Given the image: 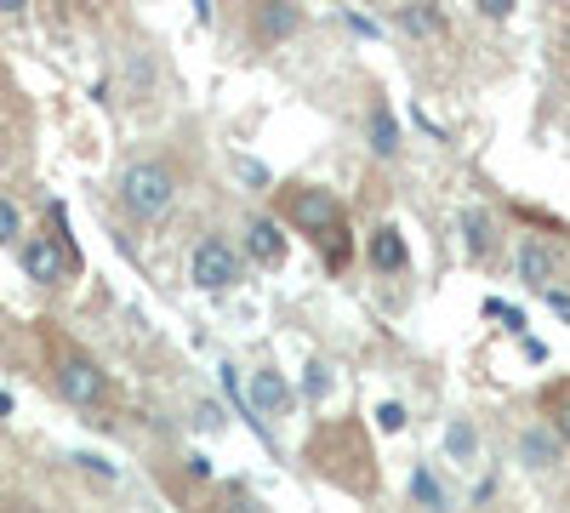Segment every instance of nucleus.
<instances>
[{
  "mask_svg": "<svg viewBox=\"0 0 570 513\" xmlns=\"http://www.w3.org/2000/svg\"><path fill=\"white\" fill-rule=\"evenodd\" d=\"M0 98H7V69H0Z\"/></svg>",
  "mask_w": 570,
  "mask_h": 513,
  "instance_id": "obj_30",
  "label": "nucleus"
},
{
  "mask_svg": "<svg viewBox=\"0 0 570 513\" xmlns=\"http://www.w3.org/2000/svg\"><path fill=\"white\" fill-rule=\"evenodd\" d=\"M171 200H177V177H171V166H160V160H131V166L120 171V206H126L137 223L166 217Z\"/></svg>",
  "mask_w": 570,
  "mask_h": 513,
  "instance_id": "obj_2",
  "label": "nucleus"
},
{
  "mask_svg": "<svg viewBox=\"0 0 570 513\" xmlns=\"http://www.w3.org/2000/svg\"><path fill=\"white\" fill-rule=\"evenodd\" d=\"M195 18H200V23H212V0H195Z\"/></svg>",
  "mask_w": 570,
  "mask_h": 513,
  "instance_id": "obj_29",
  "label": "nucleus"
},
{
  "mask_svg": "<svg viewBox=\"0 0 570 513\" xmlns=\"http://www.w3.org/2000/svg\"><path fill=\"white\" fill-rule=\"evenodd\" d=\"M542 411H548V423H553V434L570 445V383H559V388H548V399H542Z\"/></svg>",
  "mask_w": 570,
  "mask_h": 513,
  "instance_id": "obj_15",
  "label": "nucleus"
},
{
  "mask_svg": "<svg viewBox=\"0 0 570 513\" xmlns=\"http://www.w3.org/2000/svg\"><path fill=\"white\" fill-rule=\"evenodd\" d=\"M376 428L400 434V428H405V405H400V399H383V405H376Z\"/></svg>",
  "mask_w": 570,
  "mask_h": 513,
  "instance_id": "obj_19",
  "label": "nucleus"
},
{
  "mask_svg": "<svg viewBox=\"0 0 570 513\" xmlns=\"http://www.w3.org/2000/svg\"><path fill=\"white\" fill-rule=\"evenodd\" d=\"M29 12V0H0V18H23Z\"/></svg>",
  "mask_w": 570,
  "mask_h": 513,
  "instance_id": "obj_27",
  "label": "nucleus"
},
{
  "mask_svg": "<svg viewBox=\"0 0 570 513\" xmlns=\"http://www.w3.org/2000/svg\"><path fill=\"white\" fill-rule=\"evenodd\" d=\"M445 451H451L456 462H473V451H480V434H473L468 416H456V423L445 428Z\"/></svg>",
  "mask_w": 570,
  "mask_h": 513,
  "instance_id": "obj_16",
  "label": "nucleus"
},
{
  "mask_svg": "<svg viewBox=\"0 0 570 513\" xmlns=\"http://www.w3.org/2000/svg\"><path fill=\"white\" fill-rule=\"evenodd\" d=\"M400 29L411 34V40H445V7H440V0H400Z\"/></svg>",
  "mask_w": 570,
  "mask_h": 513,
  "instance_id": "obj_8",
  "label": "nucleus"
},
{
  "mask_svg": "<svg viewBox=\"0 0 570 513\" xmlns=\"http://www.w3.org/2000/svg\"><path fill=\"white\" fill-rule=\"evenodd\" d=\"M485 314H497V319H508V325H513V332H525V314H519V308H508V303H497V297L485 303Z\"/></svg>",
  "mask_w": 570,
  "mask_h": 513,
  "instance_id": "obj_20",
  "label": "nucleus"
},
{
  "mask_svg": "<svg viewBox=\"0 0 570 513\" xmlns=\"http://www.w3.org/2000/svg\"><path fill=\"white\" fill-rule=\"evenodd\" d=\"M285 217H292V228H303L308 240L325 246V263H331V268H343L348 246H343V206H337V195L303 182V189L285 195Z\"/></svg>",
  "mask_w": 570,
  "mask_h": 513,
  "instance_id": "obj_1",
  "label": "nucleus"
},
{
  "mask_svg": "<svg viewBox=\"0 0 570 513\" xmlns=\"http://www.w3.org/2000/svg\"><path fill=\"white\" fill-rule=\"evenodd\" d=\"M559 456H564V440L553 434V423H531L525 434H519V462L537 474H553L559 468Z\"/></svg>",
  "mask_w": 570,
  "mask_h": 513,
  "instance_id": "obj_7",
  "label": "nucleus"
},
{
  "mask_svg": "<svg viewBox=\"0 0 570 513\" xmlns=\"http://www.w3.org/2000/svg\"><path fill=\"white\" fill-rule=\"evenodd\" d=\"M480 12L502 23V18H513V0H480Z\"/></svg>",
  "mask_w": 570,
  "mask_h": 513,
  "instance_id": "obj_23",
  "label": "nucleus"
},
{
  "mask_svg": "<svg viewBox=\"0 0 570 513\" xmlns=\"http://www.w3.org/2000/svg\"><path fill=\"white\" fill-rule=\"evenodd\" d=\"M325 388H331V377H325V365H308V394H314V399H320V394H325Z\"/></svg>",
  "mask_w": 570,
  "mask_h": 513,
  "instance_id": "obj_24",
  "label": "nucleus"
},
{
  "mask_svg": "<svg viewBox=\"0 0 570 513\" xmlns=\"http://www.w3.org/2000/svg\"><path fill=\"white\" fill-rule=\"evenodd\" d=\"M519 279L525 286H548L553 279V251L542 240H519Z\"/></svg>",
  "mask_w": 570,
  "mask_h": 513,
  "instance_id": "obj_13",
  "label": "nucleus"
},
{
  "mask_svg": "<svg viewBox=\"0 0 570 513\" xmlns=\"http://www.w3.org/2000/svg\"><path fill=\"white\" fill-rule=\"evenodd\" d=\"M303 29V7L297 0H252V34L257 40H292Z\"/></svg>",
  "mask_w": 570,
  "mask_h": 513,
  "instance_id": "obj_6",
  "label": "nucleus"
},
{
  "mask_svg": "<svg viewBox=\"0 0 570 513\" xmlns=\"http://www.w3.org/2000/svg\"><path fill=\"white\" fill-rule=\"evenodd\" d=\"M548 303H553V314H559V319H570V297H564V292H548Z\"/></svg>",
  "mask_w": 570,
  "mask_h": 513,
  "instance_id": "obj_28",
  "label": "nucleus"
},
{
  "mask_svg": "<svg viewBox=\"0 0 570 513\" xmlns=\"http://www.w3.org/2000/svg\"><path fill=\"white\" fill-rule=\"evenodd\" d=\"M405 263H411L405 235H400L394 223H376V228H371V268H376V274H405Z\"/></svg>",
  "mask_w": 570,
  "mask_h": 513,
  "instance_id": "obj_9",
  "label": "nucleus"
},
{
  "mask_svg": "<svg viewBox=\"0 0 570 513\" xmlns=\"http://www.w3.org/2000/svg\"><path fill=\"white\" fill-rule=\"evenodd\" d=\"M18 235H23V211H18V200L0 195V246H12Z\"/></svg>",
  "mask_w": 570,
  "mask_h": 513,
  "instance_id": "obj_18",
  "label": "nucleus"
},
{
  "mask_svg": "<svg viewBox=\"0 0 570 513\" xmlns=\"http://www.w3.org/2000/svg\"><path fill=\"white\" fill-rule=\"evenodd\" d=\"M0 155H7V149H0Z\"/></svg>",
  "mask_w": 570,
  "mask_h": 513,
  "instance_id": "obj_31",
  "label": "nucleus"
},
{
  "mask_svg": "<svg viewBox=\"0 0 570 513\" xmlns=\"http://www.w3.org/2000/svg\"><path fill=\"white\" fill-rule=\"evenodd\" d=\"M195 423H200V428H217V423H223V411H217V405H200V411H195Z\"/></svg>",
  "mask_w": 570,
  "mask_h": 513,
  "instance_id": "obj_25",
  "label": "nucleus"
},
{
  "mask_svg": "<svg viewBox=\"0 0 570 513\" xmlns=\"http://www.w3.org/2000/svg\"><path fill=\"white\" fill-rule=\"evenodd\" d=\"M456 228H462L468 257H491V246H497V223H491V211H485V206H462Z\"/></svg>",
  "mask_w": 570,
  "mask_h": 513,
  "instance_id": "obj_11",
  "label": "nucleus"
},
{
  "mask_svg": "<svg viewBox=\"0 0 570 513\" xmlns=\"http://www.w3.org/2000/svg\"><path fill=\"white\" fill-rule=\"evenodd\" d=\"M246 251H252L263 268H279V263H285V235H279L274 217H252V223H246Z\"/></svg>",
  "mask_w": 570,
  "mask_h": 513,
  "instance_id": "obj_10",
  "label": "nucleus"
},
{
  "mask_svg": "<svg viewBox=\"0 0 570 513\" xmlns=\"http://www.w3.org/2000/svg\"><path fill=\"white\" fill-rule=\"evenodd\" d=\"M75 462H80V468H86V474H98V480H115V468H109V462H104V456H91V451H80Z\"/></svg>",
  "mask_w": 570,
  "mask_h": 513,
  "instance_id": "obj_21",
  "label": "nucleus"
},
{
  "mask_svg": "<svg viewBox=\"0 0 570 513\" xmlns=\"http://www.w3.org/2000/svg\"><path fill=\"white\" fill-rule=\"evenodd\" d=\"M52 383H58V394H63L69 405H80V411H91V405L109 399V371L91 359V354H80V348H63V354H58Z\"/></svg>",
  "mask_w": 570,
  "mask_h": 513,
  "instance_id": "obj_3",
  "label": "nucleus"
},
{
  "mask_svg": "<svg viewBox=\"0 0 570 513\" xmlns=\"http://www.w3.org/2000/svg\"><path fill=\"white\" fill-rule=\"evenodd\" d=\"M371 155H383V160L400 155V120H394V109H371Z\"/></svg>",
  "mask_w": 570,
  "mask_h": 513,
  "instance_id": "obj_14",
  "label": "nucleus"
},
{
  "mask_svg": "<svg viewBox=\"0 0 570 513\" xmlns=\"http://www.w3.org/2000/svg\"><path fill=\"white\" fill-rule=\"evenodd\" d=\"M18 263H23V274L35 279V286H63L69 274H80V251L63 246L58 235H29L18 246Z\"/></svg>",
  "mask_w": 570,
  "mask_h": 513,
  "instance_id": "obj_4",
  "label": "nucleus"
},
{
  "mask_svg": "<svg viewBox=\"0 0 570 513\" xmlns=\"http://www.w3.org/2000/svg\"><path fill=\"white\" fill-rule=\"evenodd\" d=\"M411 496H416L422 507H445V485H440L434 474H428V468H416V474H411Z\"/></svg>",
  "mask_w": 570,
  "mask_h": 513,
  "instance_id": "obj_17",
  "label": "nucleus"
},
{
  "mask_svg": "<svg viewBox=\"0 0 570 513\" xmlns=\"http://www.w3.org/2000/svg\"><path fill=\"white\" fill-rule=\"evenodd\" d=\"M188 279H195L200 292H228V286H240V251H234L228 240H200L195 257H188Z\"/></svg>",
  "mask_w": 570,
  "mask_h": 513,
  "instance_id": "obj_5",
  "label": "nucleus"
},
{
  "mask_svg": "<svg viewBox=\"0 0 570 513\" xmlns=\"http://www.w3.org/2000/svg\"><path fill=\"white\" fill-rule=\"evenodd\" d=\"M234 171H240L246 182H257V189H263V182H268V166H257V160H246V155L234 160Z\"/></svg>",
  "mask_w": 570,
  "mask_h": 513,
  "instance_id": "obj_22",
  "label": "nucleus"
},
{
  "mask_svg": "<svg viewBox=\"0 0 570 513\" xmlns=\"http://www.w3.org/2000/svg\"><path fill=\"white\" fill-rule=\"evenodd\" d=\"M252 411H257V416L292 411V388L279 383V371H257V377H252Z\"/></svg>",
  "mask_w": 570,
  "mask_h": 513,
  "instance_id": "obj_12",
  "label": "nucleus"
},
{
  "mask_svg": "<svg viewBox=\"0 0 570 513\" xmlns=\"http://www.w3.org/2000/svg\"><path fill=\"white\" fill-rule=\"evenodd\" d=\"M343 23H348L354 34H376V23H371V18H360V12H343Z\"/></svg>",
  "mask_w": 570,
  "mask_h": 513,
  "instance_id": "obj_26",
  "label": "nucleus"
}]
</instances>
